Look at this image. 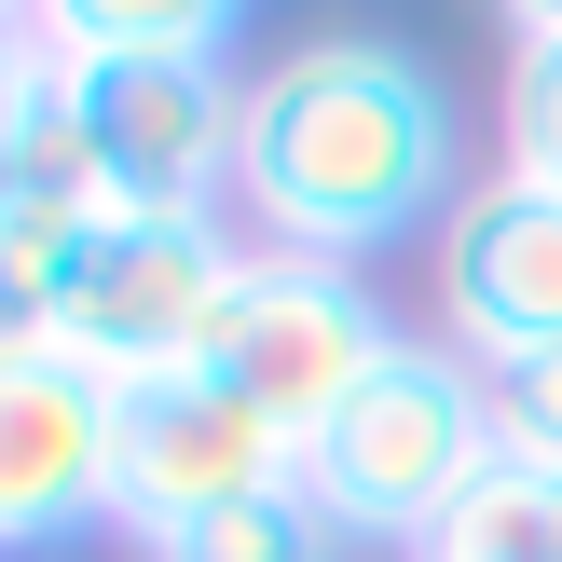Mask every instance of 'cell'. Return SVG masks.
<instances>
[{"label": "cell", "mask_w": 562, "mask_h": 562, "mask_svg": "<svg viewBox=\"0 0 562 562\" xmlns=\"http://www.w3.org/2000/svg\"><path fill=\"white\" fill-rule=\"evenodd\" d=\"M439 344L467 371H521V357H562V192L508 179L494 165L453 220H439Z\"/></svg>", "instance_id": "cell-7"}, {"label": "cell", "mask_w": 562, "mask_h": 562, "mask_svg": "<svg viewBox=\"0 0 562 562\" xmlns=\"http://www.w3.org/2000/svg\"><path fill=\"white\" fill-rule=\"evenodd\" d=\"M27 97H42V14L0 0V206H14V124H27Z\"/></svg>", "instance_id": "cell-14"}, {"label": "cell", "mask_w": 562, "mask_h": 562, "mask_svg": "<svg viewBox=\"0 0 562 562\" xmlns=\"http://www.w3.org/2000/svg\"><path fill=\"white\" fill-rule=\"evenodd\" d=\"M234 274H247L234 220H110L82 247L69 302H55V357L97 371L110 398H137L165 371H206V329L234 302Z\"/></svg>", "instance_id": "cell-4"}, {"label": "cell", "mask_w": 562, "mask_h": 562, "mask_svg": "<svg viewBox=\"0 0 562 562\" xmlns=\"http://www.w3.org/2000/svg\"><path fill=\"white\" fill-rule=\"evenodd\" d=\"M151 562H329V521L289 481V494H247V508H206L179 536H151Z\"/></svg>", "instance_id": "cell-12"}, {"label": "cell", "mask_w": 562, "mask_h": 562, "mask_svg": "<svg viewBox=\"0 0 562 562\" xmlns=\"http://www.w3.org/2000/svg\"><path fill=\"white\" fill-rule=\"evenodd\" d=\"M453 192V82L412 42L329 27L247 69L234 97V220L247 247H302V261H371L398 234H439Z\"/></svg>", "instance_id": "cell-1"}, {"label": "cell", "mask_w": 562, "mask_h": 562, "mask_svg": "<svg viewBox=\"0 0 562 562\" xmlns=\"http://www.w3.org/2000/svg\"><path fill=\"white\" fill-rule=\"evenodd\" d=\"M110 220H55V206H0V357H55V302H69L82 247Z\"/></svg>", "instance_id": "cell-10"}, {"label": "cell", "mask_w": 562, "mask_h": 562, "mask_svg": "<svg viewBox=\"0 0 562 562\" xmlns=\"http://www.w3.org/2000/svg\"><path fill=\"white\" fill-rule=\"evenodd\" d=\"M27 14H42V69H151V55L234 69L247 55L234 0H27Z\"/></svg>", "instance_id": "cell-9"}, {"label": "cell", "mask_w": 562, "mask_h": 562, "mask_svg": "<svg viewBox=\"0 0 562 562\" xmlns=\"http://www.w3.org/2000/svg\"><path fill=\"white\" fill-rule=\"evenodd\" d=\"M494 439H508L521 467H562V357H521V371H494Z\"/></svg>", "instance_id": "cell-13"}, {"label": "cell", "mask_w": 562, "mask_h": 562, "mask_svg": "<svg viewBox=\"0 0 562 562\" xmlns=\"http://www.w3.org/2000/svg\"><path fill=\"white\" fill-rule=\"evenodd\" d=\"M398 344H412V329L371 302V274H357V261L247 247L234 302H220V329H206V371L234 384L247 412H274L289 439H316V426H329V412H344Z\"/></svg>", "instance_id": "cell-3"}, {"label": "cell", "mask_w": 562, "mask_h": 562, "mask_svg": "<svg viewBox=\"0 0 562 562\" xmlns=\"http://www.w3.org/2000/svg\"><path fill=\"white\" fill-rule=\"evenodd\" d=\"M302 481V439L274 412H247L220 371H165L124 398V439H110V521L137 549L179 536L206 508H247V494H289Z\"/></svg>", "instance_id": "cell-6"}, {"label": "cell", "mask_w": 562, "mask_h": 562, "mask_svg": "<svg viewBox=\"0 0 562 562\" xmlns=\"http://www.w3.org/2000/svg\"><path fill=\"white\" fill-rule=\"evenodd\" d=\"M42 82L97 124L110 220H234V97H247V69L151 55V69H42Z\"/></svg>", "instance_id": "cell-5"}, {"label": "cell", "mask_w": 562, "mask_h": 562, "mask_svg": "<svg viewBox=\"0 0 562 562\" xmlns=\"http://www.w3.org/2000/svg\"><path fill=\"white\" fill-rule=\"evenodd\" d=\"M508 179L562 192V0L508 14Z\"/></svg>", "instance_id": "cell-11"}, {"label": "cell", "mask_w": 562, "mask_h": 562, "mask_svg": "<svg viewBox=\"0 0 562 562\" xmlns=\"http://www.w3.org/2000/svg\"><path fill=\"white\" fill-rule=\"evenodd\" d=\"M110 439L124 398L69 357H0V549H55L110 521Z\"/></svg>", "instance_id": "cell-8"}, {"label": "cell", "mask_w": 562, "mask_h": 562, "mask_svg": "<svg viewBox=\"0 0 562 562\" xmlns=\"http://www.w3.org/2000/svg\"><path fill=\"white\" fill-rule=\"evenodd\" d=\"M494 439V371H467L453 344H398L316 439H302V494H316L329 536L357 549H426L439 521L481 494Z\"/></svg>", "instance_id": "cell-2"}]
</instances>
